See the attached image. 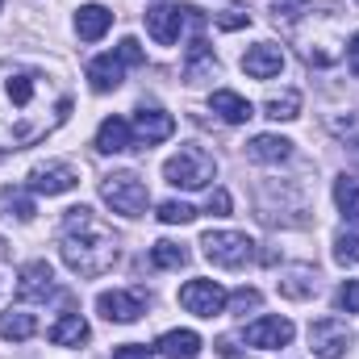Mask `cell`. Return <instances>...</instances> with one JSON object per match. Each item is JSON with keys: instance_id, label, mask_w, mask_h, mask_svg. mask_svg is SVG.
<instances>
[{"instance_id": "6", "label": "cell", "mask_w": 359, "mask_h": 359, "mask_svg": "<svg viewBox=\"0 0 359 359\" xmlns=\"http://www.w3.org/2000/svg\"><path fill=\"white\" fill-rule=\"evenodd\" d=\"M226 292H222V284H213V280H188L184 288H180V305L188 309V313H196V318H213V313H222L226 309Z\"/></svg>"}, {"instance_id": "36", "label": "cell", "mask_w": 359, "mask_h": 359, "mask_svg": "<svg viewBox=\"0 0 359 359\" xmlns=\"http://www.w3.org/2000/svg\"><path fill=\"white\" fill-rule=\"evenodd\" d=\"M117 55H121L126 63H142V59H147V55H142V46H138V38H126V42L117 46Z\"/></svg>"}, {"instance_id": "8", "label": "cell", "mask_w": 359, "mask_h": 359, "mask_svg": "<svg viewBox=\"0 0 359 359\" xmlns=\"http://www.w3.org/2000/svg\"><path fill=\"white\" fill-rule=\"evenodd\" d=\"M96 309H100L109 322H138V318L147 313V297H142V288H134V292L113 288V292H100V297H96Z\"/></svg>"}, {"instance_id": "28", "label": "cell", "mask_w": 359, "mask_h": 359, "mask_svg": "<svg viewBox=\"0 0 359 359\" xmlns=\"http://www.w3.org/2000/svg\"><path fill=\"white\" fill-rule=\"evenodd\" d=\"M264 109H268L271 121H292L301 113V92H280V96H271Z\"/></svg>"}, {"instance_id": "10", "label": "cell", "mask_w": 359, "mask_h": 359, "mask_svg": "<svg viewBox=\"0 0 359 359\" xmlns=\"http://www.w3.org/2000/svg\"><path fill=\"white\" fill-rule=\"evenodd\" d=\"M76 184H80V176L72 163H42L29 172V192H38V196H59V192H72Z\"/></svg>"}, {"instance_id": "19", "label": "cell", "mask_w": 359, "mask_h": 359, "mask_svg": "<svg viewBox=\"0 0 359 359\" xmlns=\"http://www.w3.org/2000/svg\"><path fill=\"white\" fill-rule=\"evenodd\" d=\"M88 322L80 318V313H63L50 330H46V339L55 343V347H80V343H88Z\"/></svg>"}, {"instance_id": "11", "label": "cell", "mask_w": 359, "mask_h": 359, "mask_svg": "<svg viewBox=\"0 0 359 359\" xmlns=\"http://www.w3.org/2000/svg\"><path fill=\"white\" fill-rule=\"evenodd\" d=\"M134 138L138 142H147V147H155V142H168L172 134H176V121H172V113H163V109H138L134 113Z\"/></svg>"}, {"instance_id": "4", "label": "cell", "mask_w": 359, "mask_h": 359, "mask_svg": "<svg viewBox=\"0 0 359 359\" xmlns=\"http://www.w3.org/2000/svg\"><path fill=\"white\" fill-rule=\"evenodd\" d=\"M100 196L109 201V209H113V213H126V217H142V213H147V205H151L147 184L134 176V172H113V176H104Z\"/></svg>"}, {"instance_id": "20", "label": "cell", "mask_w": 359, "mask_h": 359, "mask_svg": "<svg viewBox=\"0 0 359 359\" xmlns=\"http://www.w3.org/2000/svg\"><path fill=\"white\" fill-rule=\"evenodd\" d=\"M109 25H113V13H109L104 4H84V8L76 13V34H80L84 42L104 38V34H109Z\"/></svg>"}, {"instance_id": "12", "label": "cell", "mask_w": 359, "mask_h": 359, "mask_svg": "<svg viewBox=\"0 0 359 359\" xmlns=\"http://www.w3.org/2000/svg\"><path fill=\"white\" fill-rule=\"evenodd\" d=\"M50 292H55V271H50V264L34 259V264L21 268V276H17V297L21 301H46Z\"/></svg>"}, {"instance_id": "37", "label": "cell", "mask_w": 359, "mask_h": 359, "mask_svg": "<svg viewBox=\"0 0 359 359\" xmlns=\"http://www.w3.org/2000/svg\"><path fill=\"white\" fill-rule=\"evenodd\" d=\"M113 359H151V351H147V347H117Z\"/></svg>"}, {"instance_id": "7", "label": "cell", "mask_w": 359, "mask_h": 359, "mask_svg": "<svg viewBox=\"0 0 359 359\" xmlns=\"http://www.w3.org/2000/svg\"><path fill=\"white\" fill-rule=\"evenodd\" d=\"M309 347H313V355H322V359H339V355H347V347H351V330L339 318H318L309 326Z\"/></svg>"}, {"instance_id": "27", "label": "cell", "mask_w": 359, "mask_h": 359, "mask_svg": "<svg viewBox=\"0 0 359 359\" xmlns=\"http://www.w3.org/2000/svg\"><path fill=\"white\" fill-rule=\"evenodd\" d=\"M151 264H155V268L176 271V268L188 264V251H184L180 243H168V238H163V243H155V247H151Z\"/></svg>"}, {"instance_id": "15", "label": "cell", "mask_w": 359, "mask_h": 359, "mask_svg": "<svg viewBox=\"0 0 359 359\" xmlns=\"http://www.w3.org/2000/svg\"><path fill=\"white\" fill-rule=\"evenodd\" d=\"M130 142H134L130 121H121V117H104V121H100V130H96V151L121 155V151H130Z\"/></svg>"}, {"instance_id": "32", "label": "cell", "mask_w": 359, "mask_h": 359, "mask_svg": "<svg viewBox=\"0 0 359 359\" xmlns=\"http://www.w3.org/2000/svg\"><path fill=\"white\" fill-rule=\"evenodd\" d=\"M276 21H297L301 13H309V0H271Z\"/></svg>"}, {"instance_id": "33", "label": "cell", "mask_w": 359, "mask_h": 359, "mask_svg": "<svg viewBox=\"0 0 359 359\" xmlns=\"http://www.w3.org/2000/svg\"><path fill=\"white\" fill-rule=\"evenodd\" d=\"M334 305H339L343 313H359V280H347V284L339 288V297H334Z\"/></svg>"}, {"instance_id": "25", "label": "cell", "mask_w": 359, "mask_h": 359, "mask_svg": "<svg viewBox=\"0 0 359 359\" xmlns=\"http://www.w3.org/2000/svg\"><path fill=\"white\" fill-rule=\"evenodd\" d=\"M34 330H38V322H34V313H8V318H0V334L8 339V343H25V339H34Z\"/></svg>"}, {"instance_id": "38", "label": "cell", "mask_w": 359, "mask_h": 359, "mask_svg": "<svg viewBox=\"0 0 359 359\" xmlns=\"http://www.w3.org/2000/svg\"><path fill=\"white\" fill-rule=\"evenodd\" d=\"M347 67H351V76L359 80V34L351 38V46H347Z\"/></svg>"}, {"instance_id": "24", "label": "cell", "mask_w": 359, "mask_h": 359, "mask_svg": "<svg viewBox=\"0 0 359 359\" xmlns=\"http://www.w3.org/2000/svg\"><path fill=\"white\" fill-rule=\"evenodd\" d=\"M334 201H339L343 217L359 226V180L355 176H339L334 180Z\"/></svg>"}, {"instance_id": "17", "label": "cell", "mask_w": 359, "mask_h": 359, "mask_svg": "<svg viewBox=\"0 0 359 359\" xmlns=\"http://www.w3.org/2000/svg\"><path fill=\"white\" fill-rule=\"evenodd\" d=\"M121 76H126V59L121 55H100V59L88 63V80L96 92H113L121 84Z\"/></svg>"}, {"instance_id": "13", "label": "cell", "mask_w": 359, "mask_h": 359, "mask_svg": "<svg viewBox=\"0 0 359 359\" xmlns=\"http://www.w3.org/2000/svg\"><path fill=\"white\" fill-rule=\"evenodd\" d=\"M292 334H297V330H292L288 318H259V322L247 326V343H251V347H264V351H271V347H288Z\"/></svg>"}, {"instance_id": "5", "label": "cell", "mask_w": 359, "mask_h": 359, "mask_svg": "<svg viewBox=\"0 0 359 359\" xmlns=\"http://www.w3.org/2000/svg\"><path fill=\"white\" fill-rule=\"evenodd\" d=\"M205 259L209 264H217V268H247L251 259H255V243L247 238V234H238V230H209L205 234Z\"/></svg>"}, {"instance_id": "31", "label": "cell", "mask_w": 359, "mask_h": 359, "mask_svg": "<svg viewBox=\"0 0 359 359\" xmlns=\"http://www.w3.org/2000/svg\"><path fill=\"white\" fill-rule=\"evenodd\" d=\"M334 259H339V264H359V234H347V230H343V234L334 238Z\"/></svg>"}, {"instance_id": "2", "label": "cell", "mask_w": 359, "mask_h": 359, "mask_svg": "<svg viewBox=\"0 0 359 359\" xmlns=\"http://www.w3.org/2000/svg\"><path fill=\"white\" fill-rule=\"evenodd\" d=\"M59 247H63L67 268L76 271V276H88V280L92 276H104V271L117 264V234H113V226H104L92 213L88 205L67 209Z\"/></svg>"}, {"instance_id": "35", "label": "cell", "mask_w": 359, "mask_h": 359, "mask_svg": "<svg viewBox=\"0 0 359 359\" xmlns=\"http://www.w3.org/2000/svg\"><path fill=\"white\" fill-rule=\"evenodd\" d=\"M205 213H213V217H226V213H230V192H226V188L209 192V205H205Z\"/></svg>"}, {"instance_id": "1", "label": "cell", "mask_w": 359, "mask_h": 359, "mask_svg": "<svg viewBox=\"0 0 359 359\" xmlns=\"http://www.w3.org/2000/svg\"><path fill=\"white\" fill-rule=\"evenodd\" d=\"M72 113V92L42 67L0 63V151H25L63 126Z\"/></svg>"}, {"instance_id": "21", "label": "cell", "mask_w": 359, "mask_h": 359, "mask_svg": "<svg viewBox=\"0 0 359 359\" xmlns=\"http://www.w3.org/2000/svg\"><path fill=\"white\" fill-rule=\"evenodd\" d=\"M247 155H251L255 163H284V159L292 155V142H288V138H276V134H259V138H251Z\"/></svg>"}, {"instance_id": "23", "label": "cell", "mask_w": 359, "mask_h": 359, "mask_svg": "<svg viewBox=\"0 0 359 359\" xmlns=\"http://www.w3.org/2000/svg\"><path fill=\"white\" fill-rule=\"evenodd\" d=\"M217 72V63H213V55H209V46H205V38H196L192 46H188V63H184V80H201V76H213Z\"/></svg>"}, {"instance_id": "34", "label": "cell", "mask_w": 359, "mask_h": 359, "mask_svg": "<svg viewBox=\"0 0 359 359\" xmlns=\"http://www.w3.org/2000/svg\"><path fill=\"white\" fill-rule=\"evenodd\" d=\"M230 309H234V313H247V309H259V292H255V288H238V292L230 297Z\"/></svg>"}, {"instance_id": "22", "label": "cell", "mask_w": 359, "mask_h": 359, "mask_svg": "<svg viewBox=\"0 0 359 359\" xmlns=\"http://www.w3.org/2000/svg\"><path fill=\"white\" fill-rule=\"evenodd\" d=\"M159 351L168 359H192L201 351V334H196V330H168V334L159 339Z\"/></svg>"}, {"instance_id": "29", "label": "cell", "mask_w": 359, "mask_h": 359, "mask_svg": "<svg viewBox=\"0 0 359 359\" xmlns=\"http://www.w3.org/2000/svg\"><path fill=\"white\" fill-rule=\"evenodd\" d=\"M192 217H196V209L184 205V201H163V205H159V222H168V226H184V222H192Z\"/></svg>"}, {"instance_id": "9", "label": "cell", "mask_w": 359, "mask_h": 359, "mask_svg": "<svg viewBox=\"0 0 359 359\" xmlns=\"http://www.w3.org/2000/svg\"><path fill=\"white\" fill-rule=\"evenodd\" d=\"M184 17H188V4H155V8H147V34L159 46H172L184 29Z\"/></svg>"}, {"instance_id": "16", "label": "cell", "mask_w": 359, "mask_h": 359, "mask_svg": "<svg viewBox=\"0 0 359 359\" xmlns=\"http://www.w3.org/2000/svg\"><path fill=\"white\" fill-rule=\"evenodd\" d=\"M318 292V271L309 268V264H297V268H288L280 276V297H288V301H309Z\"/></svg>"}, {"instance_id": "14", "label": "cell", "mask_w": 359, "mask_h": 359, "mask_svg": "<svg viewBox=\"0 0 359 359\" xmlns=\"http://www.w3.org/2000/svg\"><path fill=\"white\" fill-rule=\"evenodd\" d=\"M243 72H247L251 80H271V76H280V72H284V55H280V46H271V42L251 46V50L243 55Z\"/></svg>"}, {"instance_id": "18", "label": "cell", "mask_w": 359, "mask_h": 359, "mask_svg": "<svg viewBox=\"0 0 359 359\" xmlns=\"http://www.w3.org/2000/svg\"><path fill=\"white\" fill-rule=\"evenodd\" d=\"M209 104H213V113L222 117V121H230V126H243L247 117H255V109H251V100L247 96H238V92H213L209 96Z\"/></svg>"}, {"instance_id": "3", "label": "cell", "mask_w": 359, "mask_h": 359, "mask_svg": "<svg viewBox=\"0 0 359 359\" xmlns=\"http://www.w3.org/2000/svg\"><path fill=\"white\" fill-rule=\"evenodd\" d=\"M163 176L176 188H205L217 176V163H213V155L205 147H180V155H172L163 163Z\"/></svg>"}, {"instance_id": "30", "label": "cell", "mask_w": 359, "mask_h": 359, "mask_svg": "<svg viewBox=\"0 0 359 359\" xmlns=\"http://www.w3.org/2000/svg\"><path fill=\"white\" fill-rule=\"evenodd\" d=\"M243 25H251L247 4H230V8H222V13H217V29H243Z\"/></svg>"}, {"instance_id": "26", "label": "cell", "mask_w": 359, "mask_h": 359, "mask_svg": "<svg viewBox=\"0 0 359 359\" xmlns=\"http://www.w3.org/2000/svg\"><path fill=\"white\" fill-rule=\"evenodd\" d=\"M0 213H4V217H17V222H29V217H34V201H29L21 188H4V192H0Z\"/></svg>"}]
</instances>
